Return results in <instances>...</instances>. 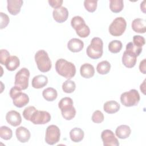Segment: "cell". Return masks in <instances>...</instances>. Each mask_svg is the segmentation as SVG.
<instances>
[{
    "label": "cell",
    "instance_id": "6da1fadb",
    "mask_svg": "<svg viewBox=\"0 0 146 146\" xmlns=\"http://www.w3.org/2000/svg\"><path fill=\"white\" fill-rule=\"evenodd\" d=\"M55 70L57 73L62 76L70 79L76 74L75 65L64 59H59L55 63Z\"/></svg>",
    "mask_w": 146,
    "mask_h": 146
},
{
    "label": "cell",
    "instance_id": "7a4b0ae2",
    "mask_svg": "<svg viewBox=\"0 0 146 146\" xmlns=\"http://www.w3.org/2000/svg\"><path fill=\"white\" fill-rule=\"evenodd\" d=\"M103 43L102 39L99 37H94L92 39L90 44L87 48V55L91 59H99L103 55Z\"/></svg>",
    "mask_w": 146,
    "mask_h": 146
},
{
    "label": "cell",
    "instance_id": "3957f363",
    "mask_svg": "<svg viewBox=\"0 0 146 146\" xmlns=\"http://www.w3.org/2000/svg\"><path fill=\"white\" fill-rule=\"evenodd\" d=\"M34 58L37 67L40 71L46 72L50 70L52 67L51 61L46 51L44 50L38 51L35 53Z\"/></svg>",
    "mask_w": 146,
    "mask_h": 146
},
{
    "label": "cell",
    "instance_id": "277c9868",
    "mask_svg": "<svg viewBox=\"0 0 146 146\" xmlns=\"http://www.w3.org/2000/svg\"><path fill=\"white\" fill-rule=\"evenodd\" d=\"M10 96L13 99L14 105L18 108L25 106L29 102V96L26 94L22 92L21 89L15 86L11 88Z\"/></svg>",
    "mask_w": 146,
    "mask_h": 146
},
{
    "label": "cell",
    "instance_id": "5b68a950",
    "mask_svg": "<svg viewBox=\"0 0 146 146\" xmlns=\"http://www.w3.org/2000/svg\"><path fill=\"white\" fill-rule=\"evenodd\" d=\"M71 25L76 31L77 35L81 38H86L90 34V29L80 16H75L71 21Z\"/></svg>",
    "mask_w": 146,
    "mask_h": 146
},
{
    "label": "cell",
    "instance_id": "8992f818",
    "mask_svg": "<svg viewBox=\"0 0 146 146\" xmlns=\"http://www.w3.org/2000/svg\"><path fill=\"white\" fill-rule=\"evenodd\" d=\"M140 99L139 93L135 89H132L129 91L123 92L120 96V102L125 107L137 106Z\"/></svg>",
    "mask_w": 146,
    "mask_h": 146
},
{
    "label": "cell",
    "instance_id": "52a82bcc",
    "mask_svg": "<svg viewBox=\"0 0 146 146\" xmlns=\"http://www.w3.org/2000/svg\"><path fill=\"white\" fill-rule=\"evenodd\" d=\"M127 27V23L123 17L116 18L109 26L110 33L114 36L121 35L125 31Z\"/></svg>",
    "mask_w": 146,
    "mask_h": 146
},
{
    "label": "cell",
    "instance_id": "ba28073f",
    "mask_svg": "<svg viewBox=\"0 0 146 146\" xmlns=\"http://www.w3.org/2000/svg\"><path fill=\"white\" fill-rule=\"evenodd\" d=\"M30 77L29 70L23 67L19 70L15 76L14 84L21 90H26L29 86V80Z\"/></svg>",
    "mask_w": 146,
    "mask_h": 146
},
{
    "label": "cell",
    "instance_id": "9c48e42d",
    "mask_svg": "<svg viewBox=\"0 0 146 146\" xmlns=\"http://www.w3.org/2000/svg\"><path fill=\"white\" fill-rule=\"evenodd\" d=\"M60 131L58 126L50 125L47 127L46 131L45 141L49 145H54L60 140Z\"/></svg>",
    "mask_w": 146,
    "mask_h": 146
},
{
    "label": "cell",
    "instance_id": "30bf717a",
    "mask_svg": "<svg viewBox=\"0 0 146 146\" xmlns=\"http://www.w3.org/2000/svg\"><path fill=\"white\" fill-rule=\"evenodd\" d=\"M51 120L50 114L45 111L36 110L33 114L30 121L34 124H44Z\"/></svg>",
    "mask_w": 146,
    "mask_h": 146
},
{
    "label": "cell",
    "instance_id": "8fae6325",
    "mask_svg": "<svg viewBox=\"0 0 146 146\" xmlns=\"http://www.w3.org/2000/svg\"><path fill=\"white\" fill-rule=\"evenodd\" d=\"M101 137L104 146H118L119 143L115 137L114 133L110 129H105L102 131Z\"/></svg>",
    "mask_w": 146,
    "mask_h": 146
},
{
    "label": "cell",
    "instance_id": "7c38bea8",
    "mask_svg": "<svg viewBox=\"0 0 146 146\" xmlns=\"http://www.w3.org/2000/svg\"><path fill=\"white\" fill-rule=\"evenodd\" d=\"M52 16L56 22L58 23H63L68 18V11L66 7L61 6L60 7L53 10Z\"/></svg>",
    "mask_w": 146,
    "mask_h": 146
},
{
    "label": "cell",
    "instance_id": "4fadbf2b",
    "mask_svg": "<svg viewBox=\"0 0 146 146\" xmlns=\"http://www.w3.org/2000/svg\"><path fill=\"white\" fill-rule=\"evenodd\" d=\"M6 120L9 124L13 127L18 126L22 122V117L20 113L14 110L10 111L6 113Z\"/></svg>",
    "mask_w": 146,
    "mask_h": 146
},
{
    "label": "cell",
    "instance_id": "5bb4252c",
    "mask_svg": "<svg viewBox=\"0 0 146 146\" xmlns=\"http://www.w3.org/2000/svg\"><path fill=\"white\" fill-rule=\"evenodd\" d=\"M7 3L9 13L11 15H16L20 12L23 2L22 0H7Z\"/></svg>",
    "mask_w": 146,
    "mask_h": 146
},
{
    "label": "cell",
    "instance_id": "9a60e30c",
    "mask_svg": "<svg viewBox=\"0 0 146 146\" xmlns=\"http://www.w3.org/2000/svg\"><path fill=\"white\" fill-rule=\"evenodd\" d=\"M15 135L18 141L23 143L27 142L31 137V133L29 130L23 126L19 127L17 128Z\"/></svg>",
    "mask_w": 146,
    "mask_h": 146
},
{
    "label": "cell",
    "instance_id": "2e32d148",
    "mask_svg": "<svg viewBox=\"0 0 146 146\" xmlns=\"http://www.w3.org/2000/svg\"><path fill=\"white\" fill-rule=\"evenodd\" d=\"M136 58L135 55L125 51L122 56V63L126 67L132 68L136 63Z\"/></svg>",
    "mask_w": 146,
    "mask_h": 146
},
{
    "label": "cell",
    "instance_id": "e0dca14e",
    "mask_svg": "<svg viewBox=\"0 0 146 146\" xmlns=\"http://www.w3.org/2000/svg\"><path fill=\"white\" fill-rule=\"evenodd\" d=\"M67 47L68 50L73 52H78L82 50L84 47L83 42L78 38L71 39L68 43Z\"/></svg>",
    "mask_w": 146,
    "mask_h": 146
},
{
    "label": "cell",
    "instance_id": "ac0fdd59",
    "mask_svg": "<svg viewBox=\"0 0 146 146\" xmlns=\"http://www.w3.org/2000/svg\"><path fill=\"white\" fill-rule=\"evenodd\" d=\"M48 83V78L43 75H38L35 76L31 82L32 87L34 88L39 89L44 87Z\"/></svg>",
    "mask_w": 146,
    "mask_h": 146
},
{
    "label": "cell",
    "instance_id": "d6986e66",
    "mask_svg": "<svg viewBox=\"0 0 146 146\" xmlns=\"http://www.w3.org/2000/svg\"><path fill=\"white\" fill-rule=\"evenodd\" d=\"M80 73L82 77L84 78H91L95 74L94 66L90 63H84L80 66Z\"/></svg>",
    "mask_w": 146,
    "mask_h": 146
},
{
    "label": "cell",
    "instance_id": "ffe728a7",
    "mask_svg": "<svg viewBox=\"0 0 146 146\" xmlns=\"http://www.w3.org/2000/svg\"><path fill=\"white\" fill-rule=\"evenodd\" d=\"M132 29L136 33H145L146 31L145 21L141 18H136L132 22Z\"/></svg>",
    "mask_w": 146,
    "mask_h": 146
},
{
    "label": "cell",
    "instance_id": "44dd1931",
    "mask_svg": "<svg viewBox=\"0 0 146 146\" xmlns=\"http://www.w3.org/2000/svg\"><path fill=\"white\" fill-rule=\"evenodd\" d=\"M131 133L130 127L127 125H120L117 127L115 134L117 137L121 139L128 138Z\"/></svg>",
    "mask_w": 146,
    "mask_h": 146
},
{
    "label": "cell",
    "instance_id": "7402d4cb",
    "mask_svg": "<svg viewBox=\"0 0 146 146\" xmlns=\"http://www.w3.org/2000/svg\"><path fill=\"white\" fill-rule=\"evenodd\" d=\"M120 104L115 100H110L106 102L104 104V111L110 114L114 113L119 111L120 110Z\"/></svg>",
    "mask_w": 146,
    "mask_h": 146
},
{
    "label": "cell",
    "instance_id": "603a6c76",
    "mask_svg": "<svg viewBox=\"0 0 146 146\" xmlns=\"http://www.w3.org/2000/svg\"><path fill=\"white\" fill-rule=\"evenodd\" d=\"M84 133L83 131L79 128L75 127L70 132V137L71 140L75 143L81 141L84 138Z\"/></svg>",
    "mask_w": 146,
    "mask_h": 146
},
{
    "label": "cell",
    "instance_id": "cb8c5ba5",
    "mask_svg": "<svg viewBox=\"0 0 146 146\" xmlns=\"http://www.w3.org/2000/svg\"><path fill=\"white\" fill-rule=\"evenodd\" d=\"M20 65L19 58L15 55L10 56L5 63V66L7 70L13 71L15 70Z\"/></svg>",
    "mask_w": 146,
    "mask_h": 146
},
{
    "label": "cell",
    "instance_id": "d4e9b609",
    "mask_svg": "<svg viewBox=\"0 0 146 146\" xmlns=\"http://www.w3.org/2000/svg\"><path fill=\"white\" fill-rule=\"evenodd\" d=\"M42 95L46 100L48 102H52L56 99L58 93L55 88L48 87L43 91Z\"/></svg>",
    "mask_w": 146,
    "mask_h": 146
},
{
    "label": "cell",
    "instance_id": "484cf974",
    "mask_svg": "<svg viewBox=\"0 0 146 146\" xmlns=\"http://www.w3.org/2000/svg\"><path fill=\"white\" fill-rule=\"evenodd\" d=\"M111 69V64L107 60H103L99 62L96 66L97 72L101 75L108 74Z\"/></svg>",
    "mask_w": 146,
    "mask_h": 146
},
{
    "label": "cell",
    "instance_id": "4316f807",
    "mask_svg": "<svg viewBox=\"0 0 146 146\" xmlns=\"http://www.w3.org/2000/svg\"><path fill=\"white\" fill-rule=\"evenodd\" d=\"M58 107L60 111H65L73 107V101L71 98L64 97L60 99L58 103Z\"/></svg>",
    "mask_w": 146,
    "mask_h": 146
},
{
    "label": "cell",
    "instance_id": "83f0119b",
    "mask_svg": "<svg viewBox=\"0 0 146 146\" xmlns=\"http://www.w3.org/2000/svg\"><path fill=\"white\" fill-rule=\"evenodd\" d=\"M124 7L123 0H110V8L111 11L115 13L120 12Z\"/></svg>",
    "mask_w": 146,
    "mask_h": 146
},
{
    "label": "cell",
    "instance_id": "f1b7e54d",
    "mask_svg": "<svg viewBox=\"0 0 146 146\" xmlns=\"http://www.w3.org/2000/svg\"><path fill=\"white\" fill-rule=\"evenodd\" d=\"M125 51L138 56L142 51V47L136 45L133 42H129L126 45Z\"/></svg>",
    "mask_w": 146,
    "mask_h": 146
},
{
    "label": "cell",
    "instance_id": "f546056e",
    "mask_svg": "<svg viewBox=\"0 0 146 146\" xmlns=\"http://www.w3.org/2000/svg\"><path fill=\"white\" fill-rule=\"evenodd\" d=\"M122 43L118 40H112L108 44V50L112 53H117L122 48Z\"/></svg>",
    "mask_w": 146,
    "mask_h": 146
},
{
    "label": "cell",
    "instance_id": "4dcf8cb0",
    "mask_svg": "<svg viewBox=\"0 0 146 146\" xmlns=\"http://www.w3.org/2000/svg\"><path fill=\"white\" fill-rule=\"evenodd\" d=\"M76 88L75 83L70 79L66 80L62 84V90L63 91L67 94H70L73 92Z\"/></svg>",
    "mask_w": 146,
    "mask_h": 146
},
{
    "label": "cell",
    "instance_id": "1f68e13d",
    "mask_svg": "<svg viewBox=\"0 0 146 146\" xmlns=\"http://www.w3.org/2000/svg\"><path fill=\"white\" fill-rule=\"evenodd\" d=\"M13 136L12 130L7 126H1L0 127V137L6 140H10Z\"/></svg>",
    "mask_w": 146,
    "mask_h": 146
},
{
    "label": "cell",
    "instance_id": "d6a6232c",
    "mask_svg": "<svg viewBox=\"0 0 146 146\" xmlns=\"http://www.w3.org/2000/svg\"><path fill=\"white\" fill-rule=\"evenodd\" d=\"M97 3V0H85L84 1V6L88 11L93 13L96 9Z\"/></svg>",
    "mask_w": 146,
    "mask_h": 146
},
{
    "label": "cell",
    "instance_id": "836d02e7",
    "mask_svg": "<svg viewBox=\"0 0 146 146\" xmlns=\"http://www.w3.org/2000/svg\"><path fill=\"white\" fill-rule=\"evenodd\" d=\"M61 113L64 119H65L67 120H70L75 116L76 110L74 108V107H73L72 108L69 110L61 111Z\"/></svg>",
    "mask_w": 146,
    "mask_h": 146
},
{
    "label": "cell",
    "instance_id": "e575fe53",
    "mask_svg": "<svg viewBox=\"0 0 146 146\" xmlns=\"http://www.w3.org/2000/svg\"><path fill=\"white\" fill-rule=\"evenodd\" d=\"M36 110L35 107L34 106H29L25 108L23 111V117L29 121H30L31 117L33 114V113Z\"/></svg>",
    "mask_w": 146,
    "mask_h": 146
},
{
    "label": "cell",
    "instance_id": "d590c367",
    "mask_svg": "<svg viewBox=\"0 0 146 146\" xmlns=\"http://www.w3.org/2000/svg\"><path fill=\"white\" fill-rule=\"evenodd\" d=\"M91 119L94 123H100L103 122L104 119V115L100 111L96 110L93 113Z\"/></svg>",
    "mask_w": 146,
    "mask_h": 146
},
{
    "label": "cell",
    "instance_id": "8d00e7d4",
    "mask_svg": "<svg viewBox=\"0 0 146 146\" xmlns=\"http://www.w3.org/2000/svg\"><path fill=\"white\" fill-rule=\"evenodd\" d=\"M9 52L6 49H1L0 51V62L2 64L5 65L6 62L10 57Z\"/></svg>",
    "mask_w": 146,
    "mask_h": 146
},
{
    "label": "cell",
    "instance_id": "74e56055",
    "mask_svg": "<svg viewBox=\"0 0 146 146\" xmlns=\"http://www.w3.org/2000/svg\"><path fill=\"white\" fill-rule=\"evenodd\" d=\"M1 15V29L5 28L9 24L10 19L8 15L2 12L0 13Z\"/></svg>",
    "mask_w": 146,
    "mask_h": 146
},
{
    "label": "cell",
    "instance_id": "f35d334b",
    "mask_svg": "<svg viewBox=\"0 0 146 146\" xmlns=\"http://www.w3.org/2000/svg\"><path fill=\"white\" fill-rule=\"evenodd\" d=\"M145 38L141 35H134L133 37V43L136 45L143 47L145 44Z\"/></svg>",
    "mask_w": 146,
    "mask_h": 146
},
{
    "label": "cell",
    "instance_id": "ab89813d",
    "mask_svg": "<svg viewBox=\"0 0 146 146\" xmlns=\"http://www.w3.org/2000/svg\"><path fill=\"white\" fill-rule=\"evenodd\" d=\"M62 0H48V2L49 5L54 9H58L61 7L63 3Z\"/></svg>",
    "mask_w": 146,
    "mask_h": 146
},
{
    "label": "cell",
    "instance_id": "60d3db41",
    "mask_svg": "<svg viewBox=\"0 0 146 146\" xmlns=\"http://www.w3.org/2000/svg\"><path fill=\"white\" fill-rule=\"evenodd\" d=\"M145 59H144L142 61L140 62L139 64V70L140 72H141L143 74H145Z\"/></svg>",
    "mask_w": 146,
    "mask_h": 146
},
{
    "label": "cell",
    "instance_id": "b9f144b4",
    "mask_svg": "<svg viewBox=\"0 0 146 146\" xmlns=\"http://www.w3.org/2000/svg\"><path fill=\"white\" fill-rule=\"evenodd\" d=\"M145 80H144L143 84H141L140 85V90L142 91V92L145 94Z\"/></svg>",
    "mask_w": 146,
    "mask_h": 146
},
{
    "label": "cell",
    "instance_id": "7bdbcfd3",
    "mask_svg": "<svg viewBox=\"0 0 146 146\" xmlns=\"http://www.w3.org/2000/svg\"><path fill=\"white\" fill-rule=\"evenodd\" d=\"M140 9H141V10L143 11V12L145 13V1H144L142 3H141L140 4Z\"/></svg>",
    "mask_w": 146,
    "mask_h": 146
}]
</instances>
